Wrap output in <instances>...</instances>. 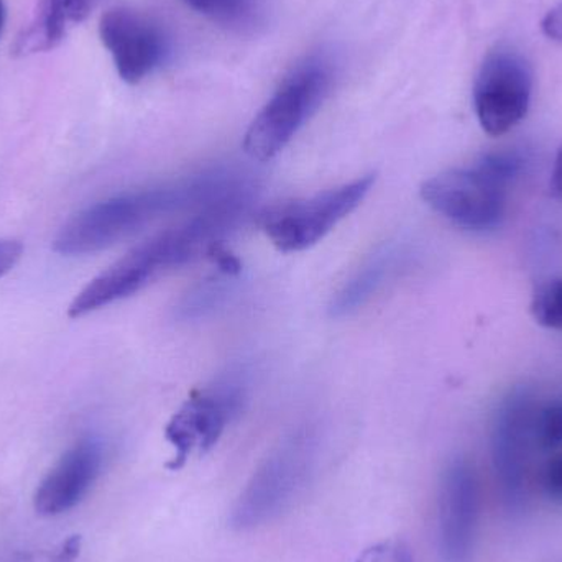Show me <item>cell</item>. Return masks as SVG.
<instances>
[{"mask_svg": "<svg viewBox=\"0 0 562 562\" xmlns=\"http://www.w3.org/2000/svg\"><path fill=\"white\" fill-rule=\"evenodd\" d=\"M244 386L239 380L227 379L203 392H196L168 423V441L177 458L171 469H180L191 452H206L220 441L224 429L240 409Z\"/></svg>", "mask_w": 562, "mask_h": 562, "instance_id": "9c48e42d", "label": "cell"}, {"mask_svg": "<svg viewBox=\"0 0 562 562\" xmlns=\"http://www.w3.org/2000/svg\"><path fill=\"white\" fill-rule=\"evenodd\" d=\"M533 72L527 59L510 48L492 52L474 85V109L485 134L501 137L517 127L530 109Z\"/></svg>", "mask_w": 562, "mask_h": 562, "instance_id": "52a82bcc", "label": "cell"}, {"mask_svg": "<svg viewBox=\"0 0 562 562\" xmlns=\"http://www.w3.org/2000/svg\"><path fill=\"white\" fill-rule=\"evenodd\" d=\"M243 181L231 171L211 170L171 183L124 191L79 211L61 227L53 249L66 257L101 252L171 214L196 213L210 206Z\"/></svg>", "mask_w": 562, "mask_h": 562, "instance_id": "7a4b0ae2", "label": "cell"}, {"mask_svg": "<svg viewBox=\"0 0 562 562\" xmlns=\"http://www.w3.org/2000/svg\"><path fill=\"white\" fill-rule=\"evenodd\" d=\"M474 167L487 175L495 183L507 188L520 173L524 161L515 151H491V154L482 155L475 161Z\"/></svg>", "mask_w": 562, "mask_h": 562, "instance_id": "ac0fdd59", "label": "cell"}, {"mask_svg": "<svg viewBox=\"0 0 562 562\" xmlns=\"http://www.w3.org/2000/svg\"><path fill=\"white\" fill-rule=\"evenodd\" d=\"M224 281L226 280H210L206 284H201L200 288H196L193 293L188 294L183 306H181L183 316H201L206 311L214 310L223 301V297L226 296L227 286L224 284Z\"/></svg>", "mask_w": 562, "mask_h": 562, "instance_id": "d6986e66", "label": "cell"}, {"mask_svg": "<svg viewBox=\"0 0 562 562\" xmlns=\"http://www.w3.org/2000/svg\"><path fill=\"white\" fill-rule=\"evenodd\" d=\"M479 521V481L471 462L452 459L439 488L438 548L441 562H472Z\"/></svg>", "mask_w": 562, "mask_h": 562, "instance_id": "8fae6325", "label": "cell"}, {"mask_svg": "<svg viewBox=\"0 0 562 562\" xmlns=\"http://www.w3.org/2000/svg\"><path fill=\"white\" fill-rule=\"evenodd\" d=\"M314 445L306 432H296L280 445L257 469L231 514L237 530H252L280 517L306 487L313 471Z\"/></svg>", "mask_w": 562, "mask_h": 562, "instance_id": "277c9868", "label": "cell"}, {"mask_svg": "<svg viewBox=\"0 0 562 562\" xmlns=\"http://www.w3.org/2000/svg\"><path fill=\"white\" fill-rule=\"evenodd\" d=\"M333 85V69L319 56L306 58L291 69L244 138L254 160L267 161L280 154L317 111Z\"/></svg>", "mask_w": 562, "mask_h": 562, "instance_id": "3957f363", "label": "cell"}, {"mask_svg": "<svg viewBox=\"0 0 562 562\" xmlns=\"http://www.w3.org/2000/svg\"><path fill=\"white\" fill-rule=\"evenodd\" d=\"M23 246L16 240L0 239V279L15 269L22 259Z\"/></svg>", "mask_w": 562, "mask_h": 562, "instance_id": "44dd1931", "label": "cell"}, {"mask_svg": "<svg viewBox=\"0 0 562 562\" xmlns=\"http://www.w3.org/2000/svg\"><path fill=\"white\" fill-rule=\"evenodd\" d=\"M250 196V188L244 181L210 206L193 213L180 226L135 247L76 294L68 316L72 319L88 316L138 293L151 281L191 262L200 254L213 252L221 237L246 214Z\"/></svg>", "mask_w": 562, "mask_h": 562, "instance_id": "6da1fadb", "label": "cell"}, {"mask_svg": "<svg viewBox=\"0 0 562 562\" xmlns=\"http://www.w3.org/2000/svg\"><path fill=\"white\" fill-rule=\"evenodd\" d=\"M538 403L525 386L512 390L495 413L492 425V462L505 510L521 514L528 504L530 458L535 441Z\"/></svg>", "mask_w": 562, "mask_h": 562, "instance_id": "5b68a950", "label": "cell"}, {"mask_svg": "<svg viewBox=\"0 0 562 562\" xmlns=\"http://www.w3.org/2000/svg\"><path fill=\"white\" fill-rule=\"evenodd\" d=\"M194 12L213 20L217 25L237 32L252 30L262 19L260 0H183Z\"/></svg>", "mask_w": 562, "mask_h": 562, "instance_id": "9a60e30c", "label": "cell"}, {"mask_svg": "<svg viewBox=\"0 0 562 562\" xmlns=\"http://www.w3.org/2000/svg\"><path fill=\"white\" fill-rule=\"evenodd\" d=\"M99 36L122 81L128 85L144 81L168 55L161 26L127 7H114L101 16Z\"/></svg>", "mask_w": 562, "mask_h": 562, "instance_id": "30bf717a", "label": "cell"}, {"mask_svg": "<svg viewBox=\"0 0 562 562\" xmlns=\"http://www.w3.org/2000/svg\"><path fill=\"white\" fill-rule=\"evenodd\" d=\"M402 249L395 244L390 243L379 247L372 256H369V259L363 260L362 266L337 291L330 303V314L346 316L363 306L373 294L385 286L386 281L393 279L396 270L402 266Z\"/></svg>", "mask_w": 562, "mask_h": 562, "instance_id": "4fadbf2b", "label": "cell"}, {"mask_svg": "<svg viewBox=\"0 0 562 562\" xmlns=\"http://www.w3.org/2000/svg\"><path fill=\"white\" fill-rule=\"evenodd\" d=\"M3 25H5V7H3V2L0 0V35H2Z\"/></svg>", "mask_w": 562, "mask_h": 562, "instance_id": "4316f807", "label": "cell"}, {"mask_svg": "<svg viewBox=\"0 0 562 562\" xmlns=\"http://www.w3.org/2000/svg\"><path fill=\"white\" fill-rule=\"evenodd\" d=\"M535 441L543 451H557L562 446V398L538 406Z\"/></svg>", "mask_w": 562, "mask_h": 562, "instance_id": "e0dca14e", "label": "cell"}, {"mask_svg": "<svg viewBox=\"0 0 562 562\" xmlns=\"http://www.w3.org/2000/svg\"><path fill=\"white\" fill-rule=\"evenodd\" d=\"M101 0H63L68 23H81L94 12Z\"/></svg>", "mask_w": 562, "mask_h": 562, "instance_id": "7402d4cb", "label": "cell"}, {"mask_svg": "<svg viewBox=\"0 0 562 562\" xmlns=\"http://www.w3.org/2000/svg\"><path fill=\"white\" fill-rule=\"evenodd\" d=\"M373 183L375 177L369 175L314 196L279 204L260 220L263 233L281 252L310 249L366 200Z\"/></svg>", "mask_w": 562, "mask_h": 562, "instance_id": "8992f818", "label": "cell"}, {"mask_svg": "<svg viewBox=\"0 0 562 562\" xmlns=\"http://www.w3.org/2000/svg\"><path fill=\"white\" fill-rule=\"evenodd\" d=\"M102 458L101 442L91 438L66 451L36 487L33 495L36 514L58 517L72 510L98 481Z\"/></svg>", "mask_w": 562, "mask_h": 562, "instance_id": "7c38bea8", "label": "cell"}, {"mask_svg": "<svg viewBox=\"0 0 562 562\" xmlns=\"http://www.w3.org/2000/svg\"><path fill=\"white\" fill-rule=\"evenodd\" d=\"M551 190L557 196L562 198V145L554 160L553 175H551Z\"/></svg>", "mask_w": 562, "mask_h": 562, "instance_id": "d4e9b609", "label": "cell"}, {"mask_svg": "<svg viewBox=\"0 0 562 562\" xmlns=\"http://www.w3.org/2000/svg\"><path fill=\"white\" fill-rule=\"evenodd\" d=\"M541 487L551 502L562 505V452L554 454L544 465Z\"/></svg>", "mask_w": 562, "mask_h": 562, "instance_id": "ffe728a7", "label": "cell"}, {"mask_svg": "<svg viewBox=\"0 0 562 562\" xmlns=\"http://www.w3.org/2000/svg\"><path fill=\"white\" fill-rule=\"evenodd\" d=\"M392 562H415L412 550L406 544L400 543L393 548Z\"/></svg>", "mask_w": 562, "mask_h": 562, "instance_id": "484cf974", "label": "cell"}, {"mask_svg": "<svg viewBox=\"0 0 562 562\" xmlns=\"http://www.w3.org/2000/svg\"><path fill=\"white\" fill-rule=\"evenodd\" d=\"M507 188L482 173L472 165L442 171L423 183L426 204L458 227L491 231L505 216Z\"/></svg>", "mask_w": 562, "mask_h": 562, "instance_id": "ba28073f", "label": "cell"}, {"mask_svg": "<svg viewBox=\"0 0 562 562\" xmlns=\"http://www.w3.org/2000/svg\"><path fill=\"white\" fill-rule=\"evenodd\" d=\"M79 547H81V540L79 537L69 538L66 543H63L61 551L56 554L55 562H72L78 558Z\"/></svg>", "mask_w": 562, "mask_h": 562, "instance_id": "cb8c5ba5", "label": "cell"}, {"mask_svg": "<svg viewBox=\"0 0 562 562\" xmlns=\"http://www.w3.org/2000/svg\"><path fill=\"white\" fill-rule=\"evenodd\" d=\"M530 311L540 326L562 333V279L538 284L531 296Z\"/></svg>", "mask_w": 562, "mask_h": 562, "instance_id": "2e32d148", "label": "cell"}, {"mask_svg": "<svg viewBox=\"0 0 562 562\" xmlns=\"http://www.w3.org/2000/svg\"><path fill=\"white\" fill-rule=\"evenodd\" d=\"M544 35L554 42L562 43V3L551 9L541 22Z\"/></svg>", "mask_w": 562, "mask_h": 562, "instance_id": "603a6c76", "label": "cell"}, {"mask_svg": "<svg viewBox=\"0 0 562 562\" xmlns=\"http://www.w3.org/2000/svg\"><path fill=\"white\" fill-rule=\"evenodd\" d=\"M66 29L68 19L63 0H40L35 20L16 38L15 52L20 55L48 52L65 38Z\"/></svg>", "mask_w": 562, "mask_h": 562, "instance_id": "5bb4252c", "label": "cell"}]
</instances>
